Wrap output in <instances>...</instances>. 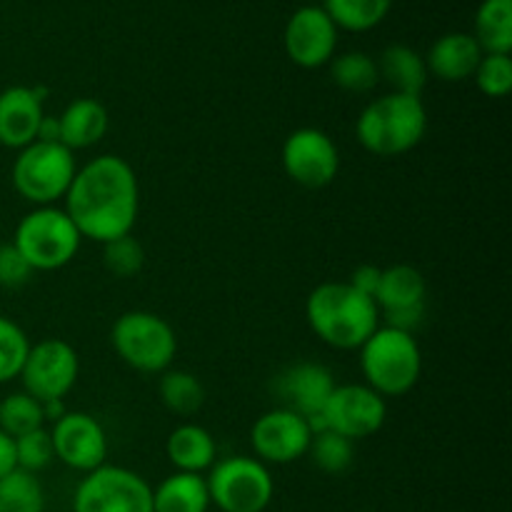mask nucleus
Wrapping results in <instances>:
<instances>
[{"mask_svg": "<svg viewBox=\"0 0 512 512\" xmlns=\"http://www.w3.org/2000/svg\"><path fill=\"white\" fill-rule=\"evenodd\" d=\"M478 40L470 33H445L430 45L428 55H423L428 73L443 83H463L473 78L480 58H483Z\"/></svg>", "mask_w": 512, "mask_h": 512, "instance_id": "nucleus-18", "label": "nucleus"}, {"mask_svg": "<svg viewBox=\"0 0 512 512\" xmlns=\"http://www.w3.org/2000/svg\"><path fill=\"white\" fill-rule=\"evenodd\" d=\"M320 418H323L325 430H333L355 443V440L373 438L375 433H380L388 420V403L383 395H378L365 383L335 385Z\"/></svg>", "mask_w": 512, "mask_h": 512, "instance_id": "nucleus-11", "label": "nucleus"}, {"mask_svg": "<svg viewBox=\"0 0 512 512\" xmlns=\"http://www.w3.org/2000/svg\"><path fill=\"white\" fill-rule=\"evenodd\" d=\"M60 120V143L68 150H85L98 145L110 128V115L100 100L78 98L65 105Z\"/></svg>", "mask_w": 512, "mask_h": 512, "instance_id": "nucleus-19", "label": "nucleus"}, {"mask_svg": "<svg viewBox=\"0 0 512 512\" xmlns=\"http://www.w3.org/2000/svg\"><path fill=\"white\" fill-rule=\"evenodd\" d=\"M103 263L108 273H113L115 278H133V275L143 270L145 250L133 238V233L123 235V238H115L103 245Z\"/></svg>", "mask_w": 512, "mask_h": 512, "instance_id": "nucleus-33", "label": "nucleus"}, {"mask_svg": "<svg viewBox=\"0 0 512 512\" xmlns=\"http://www.w3.org/2000/svg\"><path fill=\"white\" fill-rule=\"evenodd\" d=\"M328 65L333 83L345 93H370L380 83L375 58H370L368 53H360V50L333 55Z\"/></svg>", "mask_w": 512, "mask_h": 512, "instance_id": "nucleus-27", "label": "nucleus"}, {"mask_svg": "<svg viewBox=\"0 0 512 512\" xmlns=\"http://www.w3.org/2000/svg\"><path fill=\"white\" fill-rule=\"evenodd\" d=\"M283 170L293 183L318 190L333 183L340 170L335 140L320 128H298L285 138L280 150Z\"/></svg>", "mask_w": 512, "mask_h": 512, "instance_id": "nucleus-12", "label": "nucleus"}, {"mask_svg": "<svg viewBox=\"0 0 512 512\" xmlns=\"http://www.w3.org/2000/svg\"><path fill=\"white\" fill-rule=\"evenodd\" d=\"M165 455H168L175 473L203 475L218 460V445H215L210 430H205L203 425L183 423L165 440Z\"/></svg>", "mask_w": 512, "mask_h": 512, "instance_id": "nucleus-20", "label": "nucleus"}, {"mask_svg": "<svg viewBox=\"0 0 512 512\" xmlns=\"http://www.w3.org/2000/svg\"><path fill=\"white\" fill-rule=\"evenodd\" d=\"M160 400L170 413L188 418L195 415L205 403V385L200 383L198 375L188 373V370H175L168 368L160 373Z\"/></svg>", "mask_w": 512, "mask_h": 512, "instance_id": "nucleus-26", "label": "nucleus"}, {"mask_svg": "<svg viewBox=\"0 0 512 512\" xmlns=\"http://www.w3.org/2000/svg\"><path fill=\"white\" fill-rule=\"evenodd\" d=\"M30 340L25 330L10 318L0 315V385L10 383L23 370L25 358H28Z\"/></svg>", "mask_w": 512, "mask_h": 512, "instance_id": "nucleus-31", "label": "nucleus"}, {"mask_svg": "<svg viewBox=\"0 0 512 512\" xmlns=\"http://www.w3.org/2000/svg\"><path fill=\"white\" fill-rule=\"evenodd\" d=\"M380 270L383 268H378V265H370V263L358 265V268L353 270V275H350L348 283L353 285L358 293L368 295V298L375 300V290H378V283H380Z\"/></svg>", "mask_w": 512, "mask_h": 512, "instance_id": "nucleus-37", "label": "nucleus"}, {"mask_svg": "<svg viewBox=\"0 0 512 512\" xmlns=\"http://www.w3.org/2000/svg\"><path fill=\"white\" fill-rule=\"evenodd\" d=\"M425 133H428V110L418 95H380L360 110L355 123L358 143L378 158H398L410 153L423 143Z\"/></svg>", "mask_w": 512, "mask_h": 512, "instance_id": "nucleus-3", "label": "nucleus"}, {"mask_svg": "<svg viewBox=\"0 0 512 512\" xmlns=\"http://www.w3.org/2000/svg\"><path fill=\"white\" fill-rule=\"evenodd\" d=\"M80 243L83 235L58 205H43L25 213L13 235V245L35 273L65 268L78 255Z\"/></svg>", "mask_w": 512, "mask_h": 512, "instance_id": "nucleus-6", "label": "nucleus"}, {"mask_svg": "<svg viewBox=\"0 0 512 512\" xmlns=\"http://www.w3.org/2000/svg\"><path fill=\"white\" fill-rule=\"evenodd\" d=\"M210 505L220 512H265L273 503L275 480L270 468L250 455L215 460L205 475Z\"/></svg>", "mask_w": 512, "mask_h": 512, "instance_id": "nucleus-8", "label": "nucleus"}, {"mask_svg": "<svg viewBox=\"0 0 512 512\" xmlns=\"http://www.w3.org/2000/svg\"><path fill=\"white\" fill-rule=\"evenodd\" d=\"M40 143H60V120L58 115H43V123L38 128Z\"/></svg>", "mask_w": 512, "mask_h": 512, "instance_id": "nucleus-39", "label": "nucleus"}, {"mask_svg": "<svg viewBox=\"0 0 512 512\" xmlns=\"http://www.w3.org/2000/svg\"><path fill=\"white\" fill-rule=\"evenodd\" d=\"M393 0H323V10L338 30L368 33L388 18Z\"/></svg>", "mask_w": 512, "mask_h": 512, "instance_id": "nucleus-25", "label": "nucleus"}, {"mask_svg": "<svg viewBox=\"0 0 512 512\" xmlns=\"http://www.w3.org/2000/svg\"><path fill=\"white\" fill-rule=\"evenodd\" d=\"M305 318L313 333L335 350H358L380 328V310L373 298L353 285L323 283L305 300Z\"/></svg>", "mask_w": 512, "mask_h": 512, "instance_id": "nucleus-2", "label": "nucleus"}, {"mask_svg": "<svg viewBox=\"0 0 512 512\" xmlns=\"http://www.w3.org/2000/svg\"><path fill=\"white\" fill-rule=\"evenodd\" d=\"M335 385L338 383H335L330 368L305 360V363L290 365L275 378V393L283 400L280 408H288L310 420L323 413Z\"/></svg>", "mask_w": 512, "mask_h": 512, "instance_id": "nucleus-16", "label": "nucleus"}, {"mask_svg": "<svg viewBox=\"0 0 512 512\" xmlns=\"http://www.w3.org/2000/svg\"><path fill=\"white\" fill-rule=\"evenodd\" d=\"M110 343L118 358L138 373H165L178 353L173 325L150 310H128L110 330Z\"/></svg>", "mask_w": 512, "mask_h": 512, "instance_id": "nucleus-5", "label": "nucleus"}, {"mask_svg": "<svg viewBox=\"0 0 512 512\" xmlns=\"http://www.w3.org/2000/svg\"><path fill=\"white\" fill-rule=\"evenodd\" d=\"M68 413V408H65V400H45L43 403V415H45V423L53 425L55 420H60L63 415Z\"/></svg>", "mask_w": 512, "mask_h": 512, "instance_id": "nucleus-40", "label": "nucleus"}, {"mask_svg": "<svg viewBox=\"0 0 512 512\" xmlns=\"http://www.w3.org/2000/svg\"><path fill=\"white\" fill-rule=\"evenodd\" d=\"M63 203L83 238L105 245L130 235L140 210L135 170L120 155H98L78 168Z\"/></svg>", "mask_w": 512, "mask_h": 512, "instance_id": "nucleus-1", "label": "nucleus"}, {"mask_svg": "<svg viewBox=\"0 0 512 512\" xmlns=\"http://www.w3.org/2000/svg\"><path fill=\"white\" fill-rule=\"evenodd\" d=\"M80 373V358L68 340L48 338L30 345L28 358L20 370V383L28 395L45 400H65L75 388Z\"/></svg>", "mask_w": 512, "mask_h": 512, "instance_id": "nucleus-10", "label": "nucleus"}, {"mask_svg": "<svg viewBox=\"0 0 512 512\" xmlns=\"http://www.w3.org/2000/svg\"><path fill=\"white\" fill-rule=\"evenodd\" d=\"M210 493L205 475L173 473L153 488V512H208Z\"/></svg>", "mask_w": 512, "mask_h": 512, "instance_id": "nucleus-23", "label": "nucleus"}, {"mask_svg": "<svg viewBox=\"0 0 512 512\" xmlns=\"http://www.w3.org/2000/svg\"><path fill=\"white\" fill-rule=\"evenodd\" d=\"M475 85L488 98H505L512 90V58L500 53H485L473 73Z\"/></svg>", "mask_w": 512, "mask_h": 512, "instance_id": "nucleus-32", "label": "nucleus"}, {"mask_svg": "<svg viewBox=\"0 0 512 512\" xmlns=\"http://www.w3.org/2000/svg\"><path fill=\"white\" fill-rule=\"evenodd\" d=\"M73 512H153V488L135 470L105 463L78 483Z\"/></svg>", "mask_w": 512, "mask_h": 512, "instance_id": "nucleus-9", "label": "nucleus"}, {"mask_svg": "<svg viewBox=\"0 0 512 512\" xmlns=\"http://www.w3.org/2000/svg\"><path fill=\"white\" fill-rule=\"evenodd\" d=\"M475 40L483 53L510 55L512 50V0H483L475 10Z\"/></svg>", "mask_w": 512, "mask_h": 512, "instance_id": "nucleus-24", "label": "nucleus"}, {"mask_svg": "<svg viewBox=\"0 0 512 512\" xmlns=\"http://www.w3.org/2000/svg\"><path fill=\"white\" fill-rule=\"evenodd\" d=\"M308 455L320 473L340 475L353 465L355 445L353 440L343 438V435L333 433V430H323V433L313 435Z\"/></svg>", "mask_w": 512, "mask_h": 512, "instance_id": "nucleus-30", "label": "nucleus"}, {"mask_svg": "<svg viewBox=\"0 0 512 512\" xmlns=\"http://www.w3.org/2000/svg\"><path fill=\"white\" fill-rule=\"evenodd\" d=\"M55 460L78 473H93L108 458V435L105 428L88 413L68 410L50 428Z\"/></svg>", "mask_w": 512, "mask_h": 512, "instance_id": "nucleus-14", "label": "nucleus"}, {"mask_svg": "<svg viewBox=\"0 0 512 512\" xmlns=\"http://www.w3.org/2000/svg\"><path fill=\"white\" fill-rule=\"evenodd\" d=\"M375 63H378L380 80H385L393 88L390 93L418 95V98L423 95L430 73L425 58L418 50L403 43L388 45Z\"/></svg>", "mask_w": 512, "mask_h": 512, "instance_id": "nucleus-21", "label": "nucleus"}, {"mask_svg": "<svg viewBox=\"0 0 512 512\" xmlns=\"http://www.w3.org/2000/svg\"><path fill=\"white\" fill-rule=\"evenodd\" d=\"M285 55L298 68L315 70L333 60L338 48V28L323 5H303L290 15L283 33Z\"/></svg>", "mask_w": 512, "mask_h": 512, "instance_id": "nucleus-15", "label": "nucleus"}, {"mask_svg": "<svg viewBox=\"0 0 512 512\" xmlns=\"http://www.w3.org/2000/svg\"><path fill=\"white\" fill-rule=\"evenodd\" d=\"M45 88L10 85L0 93V145L10 150H23L35 143L43 123Z\"/></svg>", "mask_w": 512, "mask_h": 512, "instance_id": "nucleus-17", "label": "nucleus"}, {"mask_svg": "<svg viewBox=\"0 0 512 512\" xmlns=\"http://www.w3.org/2000/svg\"><path fill=\"white\" fill-rule=\"evenodd\" d=\"M380 318H385V325H388V328L403 330V333L415 335V330H418L425 320V305L390 310V313H380Z\"/></svg>", "mask_w": 512, "mask_h": 512, "instance_id": "nucleus-36", "label": "nucleus"}, {"mask_svg": "<svg viewBox=\"0 0 512 512\" xmlns=\"http://www.w3.org/2000/svg\"><path fill=\"white\" fill-rule=\"evenodd\" d=\"M15 455H18V470L38 475L55 460L53 440L48 428H38L33 433H25L15 438Z\"/></svg>", "mask_w": 512, "mask_h": 512, "instance_id": "nucleus-34", "label": "nucleus"}, {"mask_svg": "<svg viewBox=\"0 0 512 512\" xmlns=\"http://www.w3.org/2000/svg\"><path fill=\"white\" fill-rule=\"evenodd\" d=\"M45 428L43 403L28 395L25 390L10 393L0 400V430L10 438H20L25 433Z\"/></svg>", "mask_w": 512, "mask_h": 512, "instance_id": "nucleus-28", "label": "nucleus"}, {"mask_svg": "<svg viewBox=\"0 0 512 512\" xmlns=\"http://www.w3.org/2000/svg\"><path fill=\"white\" fill-rule=\"evenodd\" d=\"M358 350L365 385L383 398H400L418 385L423 353L415 335L380 325Z\"/></svg>", "mask_w": 512, "mask_h": 512, "instance_id": "nucleus-4", "label": "nucleus"}, {"mask_svg": "<svg viewBox=\"0 0 512 512\" xmlns=\"http://www.w3.org/2000/svg\"><path fill=\"white\" fill-rule=\"evenodd\" d=\"M425 295H428V285H425L423 273L413 265L398 263L380 270V283L375 290V305L380 313L425 305Z\"/></svg>", "mask_w": 512, "mask_h": 512, "instance_id": "nucleus-22", "label": "nucleus"}, {"mask_svg": "<svg viewBox=\"0 0 512 512\" xmlns=\"http://www.w3.org/2000/svg\"><path fill=\"white\" fill-rule=\"evenodd\" d=\"M313 440L308 420L288 408H273L250 428V445L260 463L288 465L305 458Z\"/></svg>", "mask_w": 512, "mask_h": 512, "instance_id": "nucleus-13", "label": "nucleus"}, {"mask_svg": "<svg viewBox=\"0 0 512 512\" xmlns=\"http://www.w3.org/2000/svg\"><path fill=\"white\" fill-rule=\"evenodd\" d=\"M18 470V455H15V438L0 430V478Z\"/></svg>", "mask_w": 512, "mask_h": 512, "instance_id": "nucleus-38", "label": "nucleus"}, {"mask_svg": "<svg viewBox=\"0 0 512 512\" xmlns=\"http://www.w3.org/2000/svg\"><path fill=\"white\" fill-rule=\"evenodd\" d=\"M45 493L38 475L13 470L0 478V512H43Z\"/></svg>", "mask_w": 512, "mask_h": 512, "instance_id": "nucleus-29", "label": "nucleus"}, {"mask_svg": "<svg viewBox=\"0 0 512 512\" xmlns=\"http://www.w3.org/2000/svg\"><path fill=\"white\" fill-rule=\"evenodd\" d=\"M35 270L30 268L28 260L20 255V250L13 243L0 245V288H23Z\"/></svg>", "mask_w": 512, "mask_h": 512, "instance_id": "nucleus-35", "label": "nucleus"}, {"mask_svg": "<svg viewBox=\"0 0 512 512\" xmlns=\"http://www.w3.org/2000/svg\"><path fill=\"white\" fill-rule=\"evenodd\" d=\"M305 3H310V5H313V3H315V0H305Z\"/></svg>", "mask_w": 512, "mask_h": 512, "instance_id": "nucleus-41", "label": "nucleus"}, {"mask_svg": "<svg viewBox=\"0 0 512 512\" xmlns=\"http://www.w3.org/2000/svg\"><path fill=\"white\" fill-rule=\"evenodd\" d=\"M78 173L73 150L63 143H35L18 150V158L13 160V188L18 195L35 208L55 205L65 198L70 183Z\"/></svg>", "mask_w": 512, "mask_h": 512, "instance_id": "nucleus-7", "label": "nucleus"}]
</instances>
